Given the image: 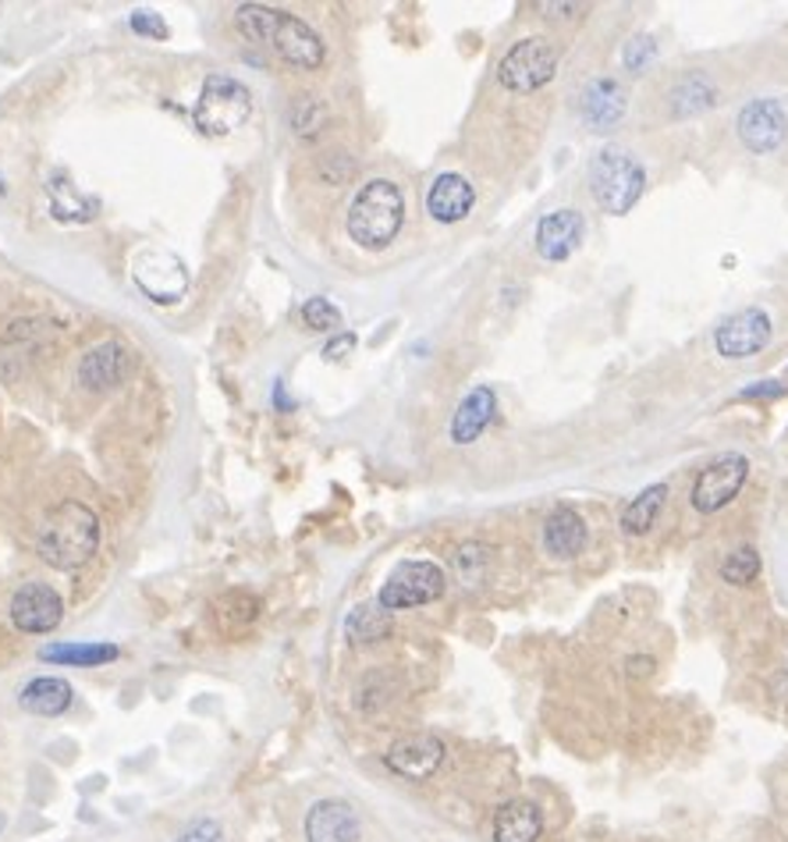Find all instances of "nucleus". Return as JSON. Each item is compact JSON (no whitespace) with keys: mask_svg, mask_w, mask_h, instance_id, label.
Returning a JSON list of instances; mask_svg holds the SVG:
<instances>
[{"mask_svg":"<svg viewBox=\"0 0 788 842\" xmlns=\"http://www.w3.org/2000/svg\"><path fill=\"white\" fill-rule=\"evenodd\" d=\"M788 118L778 100H753L739 114V139L746 142L753 153H771L785 142Z\"/></svg>","mask_w":788,"mask_h":842,"instance_id":"nucleus-15","label":"nucleus"},{"mask_svg":"<svg viewBox=\"0 0 788 842\" xmlns=\"http://www.w3.org/2000/svg\"><path fill=\"white\" fill-rule=\"evenodd\" d=\"M384 764L409 782H426L444 764V744L430 733L401 736L391 744V750L384 753Z\"/></svg>","mask_w":788,"mask_h":842,"instance_id":"nucleus-13","label":"nucleus"},{"mask_svg":"<svg viewBox=\"0 0 788 842\" xmlns=\"http://www.w3.org/2000/svg\"><path fill=\"white\" fill-rule=\"evenodd\" d=\"M771 341V317L764 309H739L714 331V346L725 360H746Z\"/></svg>","mask_w":788,"mask_h":842,"instance_id":"nucleus-12","label":"nucleus"},{"mask_svg":"<svg viewBox=\"0 0 788 842\" xmlns=\"http://www.w3.org/2000/svg\"><path fill=\"white\" fill-rule=\"evenodd\" d=\"M391 633V611L384 608L380 601H366V605H355L345 619V636L352 644H377Z\"/></svg>","mask_w":788,"mask_h":842,"instance_id":"nucleus-24","label":"nucleus"},{"mask_svg":"<svg viewBox=\"0 0 788 842\" xmlns=\"http://www.w3.org/2000/svg\"><path fill=\"white\" fill-rule=\"evenodd\" d=\"M303 320H306V327H313V331H338V327H341V309L331 303V299L317 295V299H306Z\"/></svg>","mask_w":788,"mask_h":842,"instance_id":"nucleus-28","label":"nucleus"},{"mask_svg":"<svg viewBox=\"0 0 788 842\" xmlns=\"http://www.w3.org/2000/svg\"><path fill=\"white\" fill-rule=\"evenodd\" d=\"M590 185L597 203L619 218V213H628L639 203L643 189H647V171L625 150L604 147L590 164Z\"/></svg>","mask_w":788,"mask_h":842,"instance_id":"nucleus-4","label":"nucleus"},{"mask_svg":"<svg viewBox=\"0 0 788 842\" xmlns=\"http://www.w3.org/2000/svg\"><path fill=\"white\" fill-rule=\"evenodd\" d=\"M543 815L533 800H508L494 815V842H537Z\"/></svg>","mask_w":788,"mask_h":842,"instance_id":"nucleus-22","label":"nucleus"},{"mask_svg":"<svg viewBox=\"0 0 788 842\" xmlns=\"http://www.w3.org/2000/svg\"><path fill=\"white\" fill-rule=\"evenodd\" d=\"M455 565H458V576H462L469 587H477L480 576H483V565H486V548L483 545H462L455 554Z\"/></svg>","mask_w":788,"mask_h":842,"instance_id":"nucleus-29","label":"nucleus"},{"mask_svg":"<svg viewBox=\"0 0 788 842\" xmlns=\"http://www.w3.org/2000/svg\"><path fill=\"white\" fill-rule=\"evenodd\" d=\"M628 673H633V676H650L654 673V658H633V662H628Z\"/></svg>","mask_w":788,"mask_h":842,"instance_id":"nucleus-35","label":"nucleus"},{"mask_svg":"<svg viewBox=\"0 0 788 842\" xmlns=\"http://www.w3.org/2000/svg\"><path fill=\"white\" fill-rule=\"evenodd\" d=\"M136 284L153 303L167 306V303H178L185 289H189V270H185V264L175 253L150 249L136 260Z\"/></svg>","mask_w":788,"mask_h":842,"instance_id":"nucleus-11","label":"nucleus"},{"mask_svg":"<svg viewBox=\"0 0 788 842\" xmlns=\"http://www.w3.org/2000/svg\"><path fill=\"white\" fill-rule=\"evenodd\" d=\"M43 662L64 665V668H99L121 658V651L114 644H50L39 651Z\"/></svg>","mask_w":788,"mask_h":842,"instance_id":"nucleus-23","label":"nucleus"},{"mask_svg":"<svg viewBox=\"0 0 788 842\" xmlns=\"http://www.w3.org/2000/svg\"><path fill=\"white\" fill-rule=\"evenodd\" d=\"M352 346H355V338H352V335H338L334 341H327V349H324V352H327V355H338V352H345V349H352Z\"/></svg>","mask_w":788,"mask_h":842,"instance_id":"nucleus-34","label":"nucleus"},{"mask_svg":"<svg viewBox=\"0 0 788 842\" xmlns=\"http://www.w3.org/2000/svg\"><path fill=\"white\" fill-rule=\"evenodd\" d=\"M586 232V221L579 210H554L537 224V253L548 264H562L579 249Z\"/></svg>","mask_w":788,"mask_h":842,"instance_id":"nucleus-16","label":"nucleus"},{"mask_svg":"<svg viewBox=\"0 0 788 842\" xmlns=\"http://www.w3.org/2000/svg\"><path fill=\"white\" fill-rule=\"evenodd\" d=\"M306 839L309 842H360L363 839V818L349 800H317L306 810Z\"/></svg>","mask_w":788,"mask_h":842,"instance_id":"nucleus-14","label":"nucleus"},{"mask_svg":"<svg viewBox=\"0 0 788 842\" xmlns=\"http://www.w3.org/2000/svg\"><path fill=\"white\" fill-rule=\"evenodd\" d=\"M497 412V395L494 388H486V384H480V388H472L462 402H458L455 417H451V441L455 445H472L486 426H491Z\"/></svg>","mask_w":788,"mask_h":842,"instance_id":"nucleus-18","label":"nucleus"},{"mask_svg":"<svg viewBox=\"0 0 788 842\" xmlns=\"http://www.w3.org/2000/svg\"><path fill=\"white\" fill-rule=\"evenodd\" d=\"M579 110H583L586 125L597 128V132H608V128H614L625 118V93H622V85L614 82V79H593L583 90Z\"/></svg>","mask_w":788,"mask_h":842,"instance_id":"nucleus-19","label":"nucleus"},{"mask_svg":"<svg viewBox=\"0 0 788 842\" xmlns=\"http://www.w3.org/2000/svg\"><path fill=\"white\" fill-rule=\"evenodd\" d=\"M136 374V352L125 341H99L79 363V384L90 391H114Z\"/></svg>","mask_w":788,"mask_h":842,"instance_id":"nucleus-9","label":"nucleus"},{"mask_svg":"<svg viewBox=\"0 0 788 842\" xmlns=\"http://www.w3.org/2000/svg\"><path fill=\"white\" fill-rule=\"evenodd\" d=\"M543 548H548V554H554V559H576V554H583L586 548V523L576 508H554L548 523H543Z\"/></svg>","mask_w":788,"mask_h":842,"instance_id":"nucleus-21","label":"nucleus"},{"mask_svg":"<svg viewBox=\"0 0 788 842\" xmlns=\"http://www.w3.org/2000/svg\"><path fill=\"white\" fill-rule=\"evenodd\" d=\"M778 395H785V388H781V384H775V381H761L756 388L742 391V398H778Z\"/></svg>","mask_w":788,"mask_h":842,"instance_id":"nucleus-33","label":"nucleus"},{"mask_svg":"<svg viewBox=\"0 0 788 842\" xmlns=\"http://www.w3.org/2000/svg\"><path fill=\"white\" fill-rule=\"evenodd\" d=\"M746 477H750L746 455H739V452L721 455L718 463H710L704 473H699L696 488H693V505L699 512H721L742 491Z\"/></svg>","mask_w":788,"mask_h":842,"instance_id":"nucleus-10","label":"nucleus"},{"mask_svg":"<svg viewBox=\"0 0 788 842\" xmlns=\"http://www.w3.org/2000/svg\"><path fill=\"white\" fill-rule=\"evenodd\" d=\"M175 842H224V829L217 818H196L175 835Z\"/></svg>","mask_w":788,"mask_h":842,"instance_id":"nucleus-30","label":"nucleus"},{"mask_svg":"<svg viewBox=\"0 0 788 842\" xmlns=\"http://www.w3.org/2000/svg\"><path fill=\"white\" fill-rule=\"evenodd\" d=\"M401 221H405V196L391 178L366 182L345 213L349 238L363 249L391 246L395 235L401 232Z\"/></svg>","mask_w":788,"mask_h":842,"instance_id":"nucleus-3","label":"nucleus"},{"mask_svg":"<svg viewBox=\"0 0 788 842\" xmlns=\"http://www.w3.org/2000/svg\"><path fill=\"white\" fill-rule=\"evenodd\" d=\"M96 548H99V519L96 512L82 502L54 505L36 534L39 559L54 569H61V573L82 569L96 554Z\"/></svg>","mask_w":788,"mask_h":842,"instance_id":"nucleus-2","label":"nucleus"},{"mask_svg":"<svg viewBox=\"0 0 788 842\" xmlns=\"http://www.w3.org/2000/svg\"><path fill=\"white\" fill-rule=\"evenodd\" d=\"M4 825H8V818H4V810H0V832H4Z\"/></svg>","mask_w":788,"mask_h":842,"instance_id":"nucleus-36","label":"nucleus"},{"mask_svg":"<svg viewBox=\"0 0 788 842\" xmlns=\"http://www.w3.org/2000/svg\"><path fill=\"white\" fill-rule=\"evenodd\" d=\"M761 576V554L756 548H736L732 554H725L721 562V580L732 583V587H750V583Z\"/></svg>","mask_w":788,"mask_h":842,"instance_id":"nucleus-27","label":"nucleus"},{"mask_svg":"<svg viewBox=\"0 0 788 842\" xmlns=\"http://www.w3.org/2000/svg\"><path fill=\"white\" fill-rule=\"evenodd\" d=\"M252 114V93L232 75H210L199 90L192 121L203 136H232Z\"/></svg>","mask_w":788,"mask_h":842,"instance_id":"nucleus-5","label":"nucleus"},{"mask_svg":"<svg viewBox=\"0 0 788 842\" xmlns=\"http://www.w3.org/2000/svg\"><path fill=\"white\" fill-rule=\"evenodd\" d=\"M654 54H657V47H654V39L650 36H633L625 43V68L628 71H643L650 61H654Z\"/></svg>","mask_w":788,"mask_h":842,"instance_id":"nucleus-31","label":"nucleus"},{"mask_svg":"<svg viewBox=\"0 0 788 842\" xmlns=\"http://www.w3.org/2000/svg\"><path fill=\"white\" fill-rule=\"evenodd\" d=\"M710 104H714V85L704 75L682 79L675 90H671V107H675V114H696Z\"/></svg>","mask_w":788,"mask_h":842,"instance_id":"nucleus-26","label":"nucleus"},{"mask_svg":"<svg viewBox=\"0 0 788 842\" xmlns=\"http://www.w3.org/2000/svg\"><path fill=\"white\" fill-rule=\"evenodd\" d=\"M472 203H477V189H472L466 175H455V171H444L426 192V213L440 224L466 221Z\"/></svg>","mask_w":788,"mask_h":842,"instance_id":"nucleus-17","label":"nucleus"},{"mask_svg":"<svg viewBox=\"0 0 788 842\" xmlns=\"http://www.w3.org/2000/svg\"><path fill=\"white\" fill-rule=\"evenodd\" d=\"M664 502H668V483H654V488L639 491L622 512V530L633 534V537L647 534L650 526L657 523V516H661Z\"/></svg>","mask_w":788,"mask_h":842,"instance_id":"nucleus-25","label":"nucleus"},{"mask_svg":"<svg viewBox=\"0 0 788 842\" xmlns=\"http://www.w3.org/2000/svg\"><path fill=\"white\" fill-rule=\"evenodd\" d=\"M444 587H448V576H444V569L437 562L412 559V562L395 565V573L384 580L377 601L388 611H405V608H420V605L437 601Z\"/></svg>","mask_w":788,"mask_h":842,"instance_id":"nucleus-7","label":"nucleus"},{"mask_svg":"<svg viewBox=\"0 0 788 842\" xmlns=\"http://www.w3.org/2000/svg\"><path fill=\"white\" fill-rule=\"evenodd\" d=\"M75 701V690L71 682H64L61 676H39L33 682H25L22 693H19V704L28 715H39V718H57L64 715Z\"/></svg>","mask_w":788,"mask_h":842,"instance_id":"nucleus-20","label":"nucleus"},{"mask_svg":"<svg viewBox=\"0 0 788 842\" xmlns=\"http://www.w3.org/2000/svg\"><path fill=\"white\" fill-rule=\"evenodd\" d=\"M557 71V47L543 36L519 39L497 61V82L511 93H533L548 85Z\"/></svg>","mask_w":788,"mask_h":842,"instance_id":"nucleus-6","label":"nucleus"},{"mask_svg":"<svg viewBox=\"0 0 788 842\" xmlns=\"http://www.w3.org/2000/svg\"><path fill=\"white\" fill-rule=\"evenodd\" d=\"M11 622L14 630H22L28 636H43L61 625L64 619V601L50 583H22L11 597Z\"/></svg>","mask_w":788,"mask_h":842,"instance_id":"nucleus-8","label":"nucleus"},{"mask_svg":"<svg viewBox=\"0 0 788 842\" xmlns=\"http://www.w3.org/2000/svg\"><path fill=\"white\" fill-rule=\"evenodd\" d=\"M132 28L139 36H153V39H164L167 36V25L156 11H132Z\"/></svg>","mask_w":788,"mask_h":842,"instance_id":"nucleus-32","label":"nucleus"},{"mask_svg":"<svg viewBox=\"0 0 788 842\" xmlns=\"http://www.w3.org/2000/svg\"><path fill=\"white\" fill-rule=\"evenodd\" d=\"M235 28L249 43H260V47L274 50L281 61H289L295 68H320L327 47L317 28H309L298 14L267 8V4H242L235 8Z\"/></svg>","mask_w":788,"mask_h":842,"instance_id":"nucleus-1","label":"nucleus"}]
</instances>
